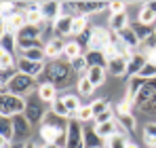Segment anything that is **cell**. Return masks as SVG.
I'll list each match as a JSON object with an SVG mask.
<instances>
[{"mask_svg":"<svg viewBox=\"0 0 156 148\" xmlns=\"http://www.w3.org/2000/svg\"><path fill=\"white\" fill-rule=\"evenodd\" d=\"M146 6H148V9H150V11H152V13H156V2H148V4H146Z\"/></svg>","mask_w":156,"mask_h":148,"instance_id":"cell-48","label":"cell"},{"mask_svg":"<svg viewBox=\"0 0 156 148\" xmlns=\"http://www.w3.org/2000/svg\"><path fill=\"white\" fill-rule=\"evenodd\" d=\"M47 108H44V102L38 98L36 93L34 95H30V98H26V119L30 121L32 125H38L44 121V117H47Z\"/></svg>","mask_w":156,"mask_h":148,"instance_id":"cell-5","label":"cell"},{"mask_svg":"<svg viewBox=\"0 0 156 148\" xmlns=\"http://www.w3.org/2000/svg\"><path fill=\"white\" fill-rule=\"evenodd\" d=\"M70 66H72V70H74L76 74H82V76L89 72V64H87V57H84V55H80V57H76V59H72Z\"/></svg>","mask_w":156,"mask_h":148,"instance_id":"cell-38","label":"cell"},{"mask_svg":"<svg viewBox=\"0 0 156 148\" xmlns=\"http://www.w3.org/2000/svg\"><path fill=\"white\" fill-rule=\"evenodd\" d=\"M21 57H26L30 61H44L47 53H44V47H36V49H30L26 53H21Z\"/></svg>","mask_w":156,"mask_h":148,"instance_id":"cell-34","label":"cell"},{"mask_svg":"<svg viewBox=\"0 0 156 148\" xmlns=\"http://www.w3.org/2000/svg\"><path fill=\"white\" fill-rule=\"evenodd\" d=\"M44 66H47V61H30L26 57H17V72L21 74H27V76H32V78H38L42 70H44Z\"/></svg>","mask_w":156,"mask_h":148,"instance_id":"cell-8","label":"cell"},{"mask_svg":"<svg viewBox=\"0 0 156 148\" xmlns=\"http://www.w3.org/2000/svg\"><path fill=\"white\" fill-rule=\"evenodd\" d=\"M63 104H66V108L74 114V119H76V112L82 108V104H80V99H78V95H74V93H68V95H63Z\"/></svg>","mask_w":156,"mask_h":148,"instance_id":"cell-30","label":"cell"},{"mask_svg":"<svg viewBox=\"0 0 156 148\" xmlns=\"http://www.w3.org/2000/svg\"><path fill=\"white\" fill-rule=\"evenodd\" d=\"M131 28L135 30V34H137V38H139V43H144L146 38H150L152 34H156V32H154V28H152V25H144V24H139V21H137L135 25H131Z\"/></svg>","mask_w":156,"mask_h":148,"instance_id":"cell-32","label":"cell"},{"mask_svg":"<svg viewBox=\"0 0 156 148\" xmlns=\"http://www.w3.org/2000/svg\"><path fill=\"white\" fill-rule=\"evenodd\" d=\"M131 106H133V102H129L127 98H122V102L116 106V114H122V112H131Z\"/></svg>","mask_w":156,"mask_h":148,"instance_id":"cell-45","label":"cell"},{"mask_svg":"<svg viewBox=\"0 0 156 148\" xmlns=\"http://www.w3.org/2000/svg\"><path fill=\"white\" fill-rule=\"evenodd\" d=\"M76 91L80 95H91V93L95 91V87H93V83H91L87 76H80L76 80Z\"/></svg>","mask_w":156,"mask_h":148,"instance_id":"cell-33","label":"cell"},{"mask_svg":"<svg viewBox=\"0 0 156 148\" xmlns=\"http://www.w3.org/2000/svg\"><path fill=\"white\" fill-rule=\"evenodd\" d=\"M116 123L120 125L122 129H127L129 133H133L135 131V117L131 114V112H122V114H116Z\"/></svg>","mask_w":156,"mask_h":148,"instance_id":"cell-27","label":"cell"},{"mask_svg":"<svg viewBox=\"0 0 156 148\" xmlns=\"http://www.w3.org/2000/svg\"><path fill=\"white\" fill-rule=\"evenodd\" d=\"M40 13H42V17H44V21H51L55 24L61 15H63V2H40Z\"/></svg>","mask_w":156,"mask_h":148,"instance_id":"cell-10","label":"cell"},{"mask_svg":"<svg viewBox=\"0 0 156 148\" xmlns=\"http://www.w3.org/2000/svg\"><path fill=\"white\" fill-rule=\"evenodd\" d=\"M144 142L148 148H156V123H148L144 127Z\"/></svg>","mask_w":156,"mask_h":148,"instance_id":"cell-29","label":"cell"},{"mask_svg":"<svg viewBox=\"0 0 156 148\" xmlns=\"http://www.w3.org/2000/svg\"><path fill=\"white\" fill-rule=\"evenodd\" d=\"M127 146H129V140L122 133H116L110 140H105V148H127Z\"/></svg>","mask_w":156,"mask_h":148,"instance_id":"cell-35","label":"cell"},{"mask_svg":"<svg viewBox=\"0 0 156 148\" xmlns=\"http://www.w3.org/2000/svg\"><path fill=\"white\" fill-rule=\"evenodd\" d=\"M105 72H108L105 68H89V72L84 74V76H87V78L93 83V87L97 89V87H101L105 83Z\"/></svg>","mask_w":156,"mask_h":148,"instance_id":"cell-23","label":"cell"},{"mask_svg":"<svg viewBox=\"0 0 156 148\" xmlns=\"http://www.w3.org/2000/svg\"><path fill=\"white\" fill-rule=\"evenodd\" d=\"M49 110H51L53 114H57V117H61L63 121H70V119H74V114H72V112H70V110L66 108V104H63V99H61V98L57 99V102L53 104V106L49 108Z\"/></svg>","mask_w":156,"mask_h":148,"instance_id":"cell-25","label":"cell"},{"mask_svg":"<svg viewBox=\"0 0 156 148\" xmlns=\"http://www.w3.org/2000/svg\"><path fill=\"white\" fill-rule=\"evenodd\" d=\"M139 76H141V78H146V80H152V78H156V64H152V61H146V66H144V70L139 72Z\"/></svg>","mask_w":156,"mask_h":148,"instance_id":"cell-41","label":"cell"},{"mask_svg":"<svg viewBox=\"0 0 156 148\" xmlns=\"http://www.w3.org/2000/svg\"><path fill=\"white\" fill-rule=\"evenodd\" d=\"M97 133H95V123L91 125V127H84V146L87 148H93V146H99L97 144Z\"/></svg>","mask_w":156,"mask_h":148,"instance_id":"cell-37","label":"cell"},{"mask_svg":"<svg viewBox=\"0 0 156 148\" xmlns=\"http://www.w3.org/2000/svg\"><path fill=\"white\" fill-rule=\"evenodd\" d=\"M110 15H118V13H127V2H122V0H114V2H110Z\"/></svg>","mask_w":156,"mask_h":148,"instance_id":"cell-42","label":"cell"},{"mask_svg":"<svg viewBox=\"0 0 156 148\" xmlns=\"http://www.w3.org/2000/svg\"><path fill=\"white\" fill-rule=\"evenodd\" d=\"M80 55H84L82 53V47L78 45V40H70V43H66V49H63V57L68 59V61H72V59H76Z\"/></svg>","mask_w":156,"mask_h":148,"instance_id":"cell-24","label":"cell"},{"mask_svg":"<svg viewBox=\"0 0 156 148\" xmlns=\"http://www.w3.org/2000/svg\"><path fill=\"white\" fill-rule=\"evenodd\" d=\"M127 148H139V146H137L135 142H129V146H127Z\"/></svg>","mask_w":156,"mask_h":148,"instance_id":"cell-50","label":"cell"},{"mask_svg":"<svg viewBox=\"0 0 156 148\" xmlns=\"http://www.w3.org/2000/svg\"><path fill=\"white\" fill-rule=\"evenodd\" d=\"M13 127H15V140L19 142H30V135H32V123L26 119V114H17L13 117Z\"/></svg>","mask_w":156,"mask_h":148,"instance_id":"cell-9","label":"cell"},{"mask_svg":"<svg viewBox=\"0 0 156 148\" xmlns=\"http://www.w3.org/2000/svg\"><path fill=\"white\" fill-rule=\"evenodd\" d=\"M146 61H148V57L146 55H141L139 51L131 57V61H129V66H127V76L129 78H133V76H139V72L144 70V66H146Z\"/></svg>","mask_w":156,"mask_h":148,"instance_id":"cell-14","label":"cell"},{"mask_svg":"<svg viewBox=\"0 0 156 148\" xmlns=\"http://www.w3.org/2000/svg\"><path fill=\"white\" fill-rule=\"evenodd\" d=\"M6 89H9V93H13V95L30 98V95H34V93L38 91V80L32 78V76H27V74L17 72L15 76H13V80L9 83Z\"/></svg>","mask_w":156,"mask_h":148,"instance_id":"cell-4","label":"cell"},{"mask_svg":"<svg viewBox=\"0 0 156 148\" xmlns=\"http://www.w3.org/2000/svg\"><path fill=\"white\" fill-rule=\"evenodd\" d=\"M72 24H74V17L72 15H61L55 24H53V38H63V36H72Z\"/></svg>","mask_w":156,"mask_h":148,"instance_id":"cell-11","label":"cell"},{"mask_svg":"<svg viewBox=\"0 0 156 148\" xmlns=\"http://www.w3.org/2000/svg\"><path fill=\"white\" fill-rule=\"evenodd\" d=\"M84 57H87L89 68H105V70H108V57H105L104 51H99V49H87Z\"/></svg>","mask_w":156,"mask_h":148,"instance_id":"cell-12","label":"cell"},{"mask_svg":"<svg viewBox=\"0 0 156 148\" xmlns=\"http://www.w3.org/2000/svg\"><path fill=\"white\" fill-rule=\"evenodd\" d=\"M127 66H129V61L125 59V57H112V59H108V72L114 74V76H127Z\"/></svg>","mask_w":156,"mask_h":148,"instance_id":"cell-16","label":"cell"},{"mask_svg":"<svg viewBox=\"0 0 156 148\" xmlns=\"http://www.w3.org/2000/svg\"><path fill=\"white\" fill-rule=\"evenodd\" d=\"M141 110H146V112H156V93H154V98L150 99V102H148Z\"/></svg>","mask_w":156,"mask_h":148,"instance_id":"cell-46","label":"cell"},{"mask_svg":"<svg viewBox=\"0 0 156 148\" xmlns=\"http://www.w3.org/2000/svg\"><path fill=\"white\" fill-rule=\"evenodd\" d=\"M91 108H93V114H95V117H99L101 112L110 110V104H108V99L99 98V99H93V102H91Z\"/></svg>","mask_w":156,"mask_h":148,"instance_id":"cell-40","label":"cell"},{"mask_svg":"<svg viewBox=\"0 0 156 148\" xmlns=\"http://www.w3.org/2000/svg\"><path fill=\"white\" fill-rule=\"evenodd\" d=\"M40 148H59L57 144H40Z\"/></svg>","mask_w":156,"mask_h":148,"instance_id":"cell-49","label":"cell"},{"mask_svg":"<svg viewBox=\"0 0 156 148\" xmlns=\"http://www.w3.org/2000/svg\"><path fill=\"white\" fill-rule=\"evenodd\" d=\"M66 148H87L84 146V127H82V123L76 121V119H70V121H68Z\"/></svg>","mask_w":156,"mask_h":148,"instance_id":"cell-6","label":"cell"},{"mask_svg":"<svg viewBox=\"0 0 156 148\" xmlns=\"http://www.w3.org/2000/svg\"><path fill=\"white\" fill-rule=\"evenodd\" d=\"M0 138L13 142L15 140V127H13V119H2L0 123Z\"/></svg>","mask_w":156,"mask_h":148,"instance_id":"cell-28","label":"cell"},{"mask_svg":"<svg viewBox=\"0 0 156 148\" xmlns=\"http://www.w3.org/2000/svg\"><path fill=\"white\" fill-rule=\"evenodd\" d=\"M13 66H17V59L13 53H0V68L2 70H13Z\"/></svg>","mask_w":156,"mask_h":148,"instance_id":"cell-39","label":"cell"},{"mask_svg":"<svg viewBox=\"0 0 156 148\" xmlns=\"http://www.w3.org/2000/svg\"><path fill=\"white\" fill-rule=\"evenodd\" d=\"M66 133H68V123L63 125V119L49 110L42 125H40L42 144H57L59 148H66Z\"/></svg>","mask_w":156,"mask_h":148,"instance_id":"cell-2","label":"cell"},{"mask_svg":"<svg viewBox=\"0 0 156 148\" xmlns=\"http://www.w3.org/2000/svg\"><path fill=\"white\" fill-rule=\"evenodd\" d=\"M110 30L114 32V34H118V32H122L125 28H129V15L127 13H118V15H110Z\"/></svg>","mask_w":156,"mask_h":148,"instance_id":"cell-20","label":"cell"},{"mask_svg":"<svg viewBox=\"0 0 156 148\" xmlns=\"http://www.w3.org/2000/svg\"><path fill=\"white\" fill-rule=\"evenodd\" d=\"M118 38H120V43L127 45L131 51H137V49H139V45H141L139 38H137V34H135V30H133L131 25H129V28H125L122 32H118Z\"/></svg>","mask_w":156,"mask_h":148,"instance_id":"cell-15","label":"cell"},{"mask_svg":"<svg viewBox=\"0 0 156 148\" xmlns=\"http://www.w3.org/2000/svg\"><path fill=\"white\" fill-rule=\"evenodd\" d=\"M63 49H66V43H61L59 38H51L44 45V53L51 61H55L57 57H63Z\"/></svg>","mask_w":156,"mask_h":148,"instance_id":"cell-13","label":"cell"},{"mask_svg":"<svg viewBox=\"0 0 156 148\" xmlns=\"http://www.w3.org/2000/svg\"><path fill=\"white\" fill-rule=\"evenodd\" d=\"M26 19L30 25H42L44 24V17H42V13H40V2H36V4H32L30 9L26 11Z\"/></svg>","mask_w":156,"mask_h":148,"instance_id":"cell-22","label":"cell"},{"mask_svg":"<svg viewBox=\"0 0 156 148\" xmlns=\"http://www.w3.org/2000/svg\"><path fill=\"white\" fill-rule=\"evenodd\" d=\"M137 21L139 24H144V25H154V21H156V13H152L146 4L139 9V13H137Z\"/></svg>","mask_w":156,"mask_h":148,"instance_id":"cell-31","label":"cell"},{"mask_svg":"<svg viewBox=\"0 0 156 148\" xmlns=\"http://www.w3.org/2000/svg\"><path fill=\"white\" fill-rule=\"evenodd\" d=\"M93 148H105V146H101V144H99V146H93Z\"/></svg>","mask_w":156,"mask_h":148,"instance_id":"cell-51","label":"cell"},{"mask_svg":"<svg viewBox=\"0 0 156 148\" xmlns=\"http://www.w3.org/2000/svg\"><path fill=\"white\" fill-rule=\"evenodd\" d=\"M15 74L17 72H13V70H2V74H0V87H9V83L13 80Z\"/></svg>","mask_w":156,"mask_h":148,"instance_id":"cell-43","label":"cell"},{"mask_svg":"<svg viewBox=\"0 0 156 148\" xmlns=\"http://www.w3.org/2000/svg\"><path fill=\"white\" fill-rule=\"evenodd\" d=\"M116 129H118V123H116V121L95 125V133H97V138H99V140H110L112 135H116V133H118Z\"/></svg>","mask_w":156,"mask_h":148,"instance_id":"cell-18","label":"cell"},{"mask_svg":"<svg viewBox=\"0 0 156 148\" xmlns=\"http://www.w3.org/2000/svg\"><path fill=\"white\" fill-rule=\"evenodd\" d=\"M76 121H80V123H91V121H95V114H93L91 104H87V106H82V108L78 110L76 112Z\"/></svg>","mask_w":156,"mask_h":148,"instance_id":"cell-36","label":"cell"},{"mask_svg":"<svg viewBox=\"0 0 156 148\" xmlns=\"http://www.w3.org/2000/svg\"><path fill=\"white\" fill-rule=\"evenodd\" d=\"M23 112H26V98L13 95V93H9L6 87H2V91H0V117L13 119L17 114H23Z\"/></svg>","mask_w":156,"mask_h":148,"instance_id":"cell-3","label":"cell"},{"mask_svg":"<svg viewBox=\"0 0 156 148\" xmlns=\"http://www.w3.org/2000/svg\"><path fill=\"white\" fill-rule=\"evenodd\" d=\"M0 47H2L4 53H13V55H15V49H17V34L11 32V30L2 32V36H0Z\"/></svg>","mask_w":156,"mask_h":148,"instance_id":"cell-19","label":"cell"},{"mask_svg":"<svg viewBox=\"0 0 156 148\" xmlns=\"http://www.w3.org/2000/svg\"><path fill=\"white\" fill-rule=\"evenodd\" d=\"M91 25H89V21H87V17L84 15H76L74 17V24H72V36H82L87 30H89Z\"/></svg>","mask_w":156,"mask_h":148,"instance_id":"cell-26","label":"cell"},{"mask_svg":"<svg viewBox=\"0 0 156 148\" xmlns=\"http://www.w3.org/2000/svg\"><path fill=\"white\" fill-rule=\"evenodd\" d=\"M21 148H40V146H38L36 142H32V140H30V142H26V144H23Z\"/></svg>","mask_w":156,"mask_h":148,"instance_id":"cell-47","label":"cell"},{"mask_svg":"<svg viewBox=\"0 0 156 148\" xmlns=\"http://www.w3.org/2000/svg\"><path fill=\"white\" fill-rule=\"evenodd\" d=\"M13 9H15V2H6V0H4V2L0 4V11H2V19H6V13H9V17H11V15L15 13Z\"/></svg>","mask_w":156,"mask_h":148,"instance_id":"cell-44","label":"cell"},{"mask_svg":"<svg viewBox=\"0 0 156 148\" xmlns=\"http://www.w3.org/2000/svg\"><path fill=\"white\" fill-rule=\"evenodd\" d=\"M72 66L68 59H55V61H47L42 74L36 78L38 85H53V87H68L72 83Z\"/></svg>","mask_w":156,"mask_h":148,"instance_id":"cell-1","label":"cell"},{"mask_svg":"<svg viewBox=\"0 0 156 148\" xmlns=\"http://www.w3.org/2000/svg\"><path fill=\"white\" fill-rule=\"evenodd\" d=\"M36 95L42 99L44 104H49V106H53V104L59 99L57 98V87H53V85H38Z\"/></svg>","mask_w":156,"mask_h":148,"instance_id":"cell-17","label":"cell"},{"mask_svg":"<svg viewBox=\"0 0 156 148\" xmlns=\"http://www.w3.org/2000/svg\"><path fill=\"white\" fill-rule=\"evenodd\" d=\"M78 13L87 17V13H101L105 6H110V2H76Z\"/></svg>","mask_w":156,"mask_h":148,"instance_id":"cell-21","label":"cell"},{"mask_svg":"<svg viewBox=\"0 0 156 148\" xmlns=\"http://www.w3.org/2000/svg\"><path fill=\"white\" fill-rule=\"evenodd\" d=\"M114 38V32L112 30H105L101 25H95L91 28V43H89V49H99L104 51Z\"/></svg>","mask_w":156,"mask_h":148,"instance_id":"cell-7","label":"cell"}]
</instances>
